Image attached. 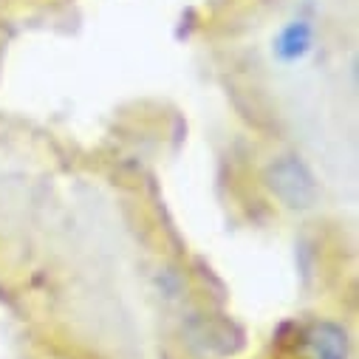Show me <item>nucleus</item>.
<instances>
[{
    "instance_id": "nucleus-3",
    "label": "nucleus",
    "mask_w": 359,
    "mask_h": 359,
    "mask_svg": "<svg viewBox=\"0 0 359 359\" xmlns=\"http://www.w3.org/2000/svg\"><path fill=\"white\" fill-rule=\"evenodd\" d=\"M311 48V26L306 20H292L278 40V51L283 60H297Z\"/></svg>"
},
{
    "instance_id": "nucleus-1",
    "label": "nucleus",
    "mask_w": 359,
    "mask_h": 359,
    "mask_svg": "<svg viewBox=\"0 0 359 359\" xmlns=\"http://www.w3.org/2000/svg\"><path fill=\"white\" fill-rule=\"evenodd\" d=\"M252 184L278 215L303 218L320 210L323 184L311 164L292 147L266 144L252 158Z\"/></svg>"
},
{
    "instance_id": "nucleus-2",
    "label": "nucleus",
    "mask_w": 359,
    "mask_h": 359,
    "mask_svg": "<svg viewBox=\"0 0 359 359\" xmlns=\"http://www.w3.org/2000/svg\"><path fill=\"white\" fill-rule=\"evenodd\" d=\"M272 359H356L353 331L334 314H303L278 334Z\"/></svg>"
}]
</instances>
